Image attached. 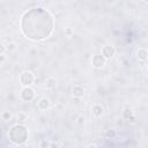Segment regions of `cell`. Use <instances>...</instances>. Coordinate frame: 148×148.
I'll list each match as a JSON object with an SVG mask.
<instances>
[{
	"label": "cell",
	"instance_id": "1",
	"mask_svg": "<svg viewBox=\"0 0 148 148\" xmlns=\"http://www.w3.org/2000/svg\"><path fill=\"white\" fill-rule=\"evenodd\" d=\"M20 28L24 37L34 42H40L49 38L53 32L54 18L47 9L34 7L22 14Z\"/></svg>",
	"mask_w": 148,
	"mask_h": 148
},
{
	"label": "cell",
	"instance_id": "2",
	"mask_svg": "<svg viewBox=\"0 0 148 148\" xmlns=\"http://www.w3.org/2000/svg\"><path fill=\"white\" fill-rule=\"evenodd\" d=\"M29 138V130L24 124H14L8 131V139L15 146L24 145Z\"/></svg>",
	"mask_w": 148,
	"mask_h": 148
},
{
	"label": "cell",
	"instance_id": "3",
	"mask_svg": "<svg viewBox=\"0 0 148 148\" xmlns=\"http://www.w3.org/2000/svg\"><path fill=\"white\" fill-rule=\"evenodd\" d=\"M34 82H35V75L32 72L23 71L20 74V83L22 84V87H31V84H34Z\"/></svg>",
	"mask_w": 148,
	"mask_h": 148
},
{
	"label": "cell",
	"instance_id": "4",
	"mask_svg": "<svg viewBox=\"0 0 148 148\" xmlns=\"http://www.w3.org/2000/svg\"><path fill=\"white\" fill-rule=\"evenodd\" d=\"M35 96H36V92L31 87H22V89L20 91V98L22 101L31 102V101H34Z\"/></svg>",
	"mask_w": 148,
	"mask_h": 148
},
{
	"label": "cell",
	"instance_id": "5",
	"mask_svg": "<svg viewBox=\"0 0 148 148\" xmlns=\"http://www.w3.org/2000/svg\"><path fill=\"white\" fill-rule=\"evenodd\" d=\"M106 59H104V57L102 54H94L91 58V65L95 68H102L106 65Z\"/></svg>",
	"mask_w": 148,
	"mask_h": 148
},
{
	"label": "cell",
	"instance_id": "6",
	"mask_svg": "<svg viewBox=\"0 0 148 148\" xmlns=\"http://www.w3.org/2000/svg\"><path fill=\"white\" fill-rule=\"evenodd\" d=\"M101 54L104 57V59L109 60L116 54V47L113 45H105V46L102 47V53Z\"/></svg>",
	"mask_w": 148,
	"mask_h": 148
},
{
	"label": "cell",
	"instance_id": "7",
	"mask_svg": "<svg viewBox=\"0 0 148 148\" xmlns=\"http://www.w3.org/2000/svg\"><path fill=\"white\" fill-rule=\"evenodd\" d=\"M123 118L128 121H134V119H135L134 111L132 110V108L130 105H125V108L123 110Z\"/></svg>",
	"mask_w": 148,
	"mask_h": 148
},
{
	"label": "cell",
	"instance_id": "8",
	"mask_svg": "<svg viewBox=\"0 0 148 148\" xmlns=\"http://www.w3.org/2000/svg\"><path fill=\"white\" fill-rule=\"evenodd\" d=\"M50 106H51V101L47 97H42L37 102V108L40 111H46V110L50 109Z\"/></svg>",
	"mask_w": 148,
	"mask_h": 148
},
{
	"label": "cell",
	"instance_id": "9",
	"mask_svg": "<svg viewBox=\"0 0 148 148\" xmlns=\"http://www.w3.org/2000/svg\"><path fill=\"white\" fill-rule=\"evenodd\" d=\"M72 95L76 98H81L84 95V88L81 84H75L72 88Z\"/></svg>",
	"mask_w": 148,
	"mask_h": 148
},
{
	"label": "cell",
	"instance_id": "10",
	"mask_svg": "<svg viewBox=\"0 0 148 148\" xmlns=\"http://www.w3.org/2000/svg\"><path fill=\"white\" fill-rule=\"evenodd\" d=\"M136 57H138L139 61L146 62V61H147V58H148V51H147V49H145V47H139L138 51H136Z\"/></svg>",
	"mask_w": 148,
	"mask_h": 148
},
{
	"label": "cell",
	"instance_id": "11",
	"mask_svg": "<svg viewBox=\"0 0 148 148\" xmlns=\"http://www.w3.org/2000/svg\"><path fill=\"white\" fill-rule=\"evenodd\" d=\"M103 112H104V109H103V106H102L101 104L96 103V104H94V105L91 106V113H92L94 117L99 118V117L103 114Z\"/></svg>",
	"mask_w": 148,
	"mask_h": 148
},
{
	"label": "cell",
	"instance_id": "12",
	"mask_svg": "<svg viewBox=\"0 0 148 148\" xmlns=\"http://www.w3.org/2000/svg\"><path fill=\"white\" fill-rule=\"evenodd\" d=\"M45 87H46V89H54L57 87V79L53 76L47 77L45 81Z\"/></svg>",
	"mask_w": 148,
	"mask_h": 148
},
{
	"label": "cell",
	"instance_id": "13",
	"mask_svg": "<svg viewBox=\"0 0 148 148\" xmlns=\"http://www.w3.org/2000/svg\"><path fill=\"white\" fill-rule=\"evenodd\" d=\"M0 117H1L2 120H5V121H9V120H12V118H13V113H12V111L6 110V111H2V112H1Z\"/></svg>",
	"mask_w": 148,
	"mask_h": 148
},
{
	"label": "cell",
	"instance_id": "14",
	"mask_svg": "<svg viewBox=\"0 0 148 148\" xmlns=\"http://www.w3.org/2000/svg\"><path fill=\"white\" fill-rule=\"evenodd\" d=\"M104 135H105L106 139H114V138L117 136V131L113 130V128H109V130L105 131Z\"/></svg>",
	"mask_w": 148,
	"mask_h": 148
},
{
	"label": "cell",
	"instance_id": "15",
	"mask_svg": "<svg viewBox=\"0 0 148 148\" xmlns=\"http://www.w3.org/2000/svg\"><path fill=\"white\" fill-rule=\"evenodd\" d=\"M28 119V114L24 112V111H21L17 113V120H18V124H24Z\"/></svg>",
	"mask_w": 148,
	"mask_h": 148
},
{
	"label": "cell",
	"instance_id": "16",
	"mask_svg": "<svg viewBox=\"0 0 148 148\" xmlns=\"http://www.w3.org/2000/svg\"><path fill=\"white\" fill-rule=\"evenodd\" d=\"M64 34H65L67 37H72V36L74 35V29H73L72 27H66V28L64 29Z\"/></svg>",
	"mask_w": 148,
	"mask_h": 148
},
{
	"label": "cell",
	"instance_id": "17",
	"mask_svg": "<svg viewBox=\"0 0 148 148\" xmlns=\"http://www.w3.org/2000/svg\"><path fill=\"white\" fill-rule=\"evenodd\" d=\"M6 49H7V51H9V52L15 51V50H16V43H14V42L9 43V44L6 46Z\"/></svg>",
	"mask_w": 148,
	"mask_h": 148
},
{
	"label": "cell",
	"instance_id": "18",
	"mask_svg": "<svg viewBox=\"0 0 148 148\" xmlns=\"http://www.w3.org/2000/svg\"><path fill=\"white\" fill-rule=\"evenodd\" d=\"M39 147H40V148H49V147H50V142H49L47 140H42V141L39 142Z\"/></svg>",
	"mask_w": 148,
	"mask_h": 148
},
{
	"label": "cell",
	"instance_id": "19",
	"mask_svg": "<svg viewBox=\"0 0 148 148\" xmlns=\"http://www.w3.org/2000/svg\"><path fill=\"white\" fill-rule=\"evenodd\" d=\"M84 121H86V118H84V116H83V114H80V116L77 117V119H76V123H77L79 125H83V124H84Z\"/></svg>",
	"mask_w": 148,
	"mask_h": 148
},
{
	"label": "cell",
	"instance_id": "20",
	"mask_svg": "<svg viewBox=\"0 0 148 148\" xmlns=\"http://www.w3.org/2000/svg\"><path fill=\"white\" fill-rule=\"evenodd\" d=\"M6 51H7L6 45H3L2 43H0V56H1V54H5V53H6Z\"/></svg>",
	"mask_w": 148,
	"mask_h": 148
},
{
	"label": "cell",
	"instance_id": "21",
	"mask_svg": "<svg viewBox=\"0 0 148 148\" xmlns=\"http://www.w3.org/2000/svg\"><path fill=\"white\" fill-rule=\"evenodd\" d=\"M7 60V57L5 56V54H1L0 56V64H2V62H5Z\"/></svg>",
	"mask_w": 148,
	"mask_h": 148
},
{
	"label": "cell",
	"instance_id": "22",
	"mask_svg": "<svg viewBox=\"0 0 148 148\" xmlns=\"http://www.w3.org/2000/svg\"><path fill=\"white\" fill-rule=\"evenodd\" d=\"M49 148H59V143L52 142V143H50V147H49Z\"/></svg>",
	"mask_w": 148,
	"mask_h": 148
},
{
	"label": "cell",
	"instance_id": "23",
	"mask_svg": "<svg viewBox=\"0 0 148 148\" xmlns=\"http://www.w3.org/2000/svg\"><path fill=\"white\" fill-rule=\"evenodd\" d=\"M86 148H98V147H97L96 143H89V145H87Z\"/></svg>",
	"mask_w": 148,
	"mask_h": 148
}]
</instances>
